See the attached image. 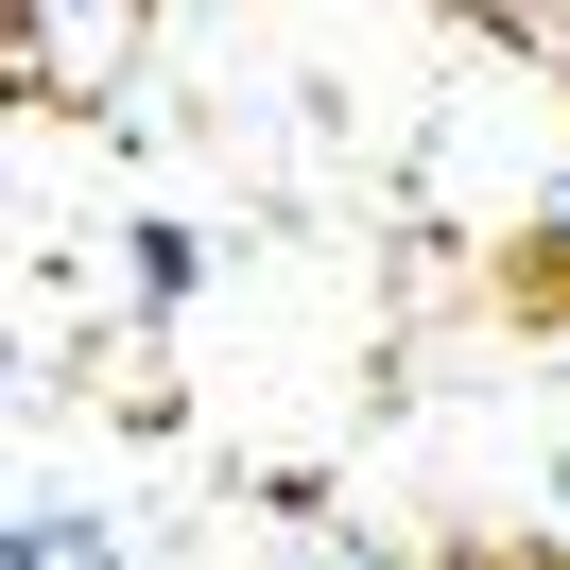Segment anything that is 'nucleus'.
Wrapping results in <instances>:
<instances>
[{"label": "nucleus", "instance_id": "5", "mask_svg": "<svg viewBox=\"0 0 570 570\" xmlns=\"http://www.w3.org/2000/svg\"><path fill=\"white\" fill-rule=\"evenodd\" d=\"M535 501H553V553H570V450H553V484H535Z\"/></svg>", "mask_w": 570, "mask_h": 570}, {"label": "nucleus", "instance_id": "3", "mask_svg": "<svg viewBox=\"0 0 570 570\" xmlns=\"http://www.w3.org/2000/svg\"><path fill=\"white\" fill-rule=\"evenodd\" d=\"M0 553H18V570H139V553L105 535V501H70V484H18V519H0Z\"/></svg>", "mask_w": 570, "mask_h": 570}, {"label": "nucleus", "instance_id": "4", "mask_svg": "<svg viewBox=\"0 0 570 570\" xmlns=\"http://www.w3.org/2000/svg\"><path fill=\"white\" fill-rule=\"evenodd\" d=\"M294 570H415L381 519H294Z\"/></svg>", "mask_w": 570, "mask_h": 570}, {"label": "nucleus", "instance_id": "1", "mask_svg": "<svg viewBox=\"0 0 570 570\" xmlns=\"http://www.w3.org/2000/svg\"><path fill=\"white\" fill-rule=\"evenodd\" d=\"M121 36H139V0H18V70L36 87H105Z\"/></svg>", "mask_w": 570, "mask_h": 570}, {"label": "nucleus", "instance_id": "2", "mask_svg": "<svg viewBox=\"0 0 570 570\" xmlns=\"http://www.w3.org/2000/svg\"><path fill=\"white\" fill-rule=\"evenodd\" d=\"M190 294H208V225H174V208H139V225H121V312H139V328H174Z\"/></svg>", "mask_w": 570, "mask_h": 570}]
</instances>
